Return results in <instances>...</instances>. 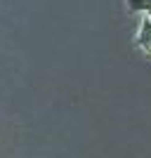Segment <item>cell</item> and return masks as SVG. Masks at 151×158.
Segmentation results:
<instances>
[{"mask_svg": "<svg viewBox=\"0 0 151 158\" xmlns=\"http://www.w3.org/2000/svg\"><path fill=\"white\" fill-rule=\"evenodd\" d=\"M137 45L144 50L146 54H151V19L144 17L139 24V33H137Z\"/></svg>", "mask_w": 151, "mask_h": 158, "instance_id": "cell-1", "label": "cell"}, {"mask_svg": "<svg viewBox=\"0 0 151 158\" xmlns=\"http://www.w3.org/2000/svg\"><path fill=\"white\" fill-rule=\"evenodd\" d=\"M125 5L130 12H142V14L151 12V0H125Z\"/></svg>", "mask_w": 151, "mask_h": 158, "instance_id": "cell-2", "label": "cell"}, {"mask_svg": "<svg viewBox=\"0 0 151 158\" xmlns=\"http://www.w3.org/2000/svg\"><path fill=\"white\" fill-rule=\"evenodd\" d=\"M146 17H149V19H151V12H149V14H146Z\"/></svg>", "mask_w": 151, "mask_h": 158, "instance_id": "cell-3", "label": "cell"}]
</instances>
